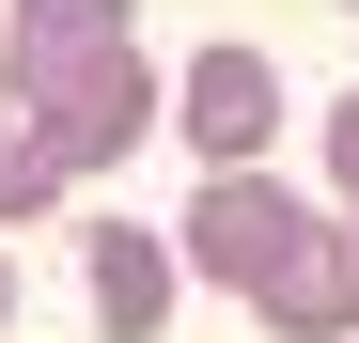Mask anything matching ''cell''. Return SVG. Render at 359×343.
Masks as SVG:
<instances>
[{
  "instance_id": "cell-1",
  "label": "cell",
  "mask_w": 359,
  "mask_h": 343,
  "mask_svg": "<svg viewBox=\"0 0 359 343\" xmlns=\"http://www.w3.org/2000/svg\"><path fill=\"white\" fill-rule=\"evenodd\" d=\"M297 188H266V172H203V203L172 218V250H188V281H234V297H250V281L281 265V234H297Z\"/></svg>"
},
{
  "instance_id": "cell-2",
  "label": "cell",
  "mask_w": 359,
  "mask_h": 343,
  "mask_svg": "<svg viewBox=\"0 0 359 343\" xmlns=\"http://www.w3.org/2000/svg\"><path fill=\"white\" fill-rule=\"evenodd\" d=\"M250 312H266L281 343H359V218H297L281 265L250 281Z\"/></svg>"
},
{
  "instance_id": "cell-3",
  "label": "cell",
  "mask_w": 359,
  "mask_h": 343,
  "mask_svg": "<svg viewBox=\"0 0 359 343\" xmlns=\"http://www.w3.org/2000/svg\"><path fill=\"white\" fill-rule=\"evenodd\" d=\"M172 125L203 141V172H266V141H281V78H266V47H203V63L172 78Z\"/></svg>"
},
{
  "instance_id": "cell-4",
  "label": "cell",
  "mask_w": 359,
  "mask_h": 343,
  "mask_svg": "<svg viewBox=\"0 0 359 343\" xmlns=\"http://www.w3.org/2000/svg\"><path fill=\"white\" fill-rule=\"evenodd\" d=\"M126 47H141V16H126V0H16V16H0V78H16V94H47V78L126 63Z\"/></svg>"
},
{
  "instance_id": "cell-5",
  "label": "cell",
  "mask_w": 359,
  "mask_h": 343,
  "mask_svg": "<svg viewBox=\"0 0 359 343\" xmlns=\"http://www.w3.org/2000/svg\"><path fill=\"white\" fill-rule=\"evenodd\" d=\"M79 281H94V328H109V343H156V328H172V281H188V250L141 234V218H94Z\"/></svg>"
},
{
  "instance_id": "cell-6",
  "label": "cell",
  "mask_w": 359,
  "mask_h": 343,
  "mask_svg": "<svg viewBox=\"0 0 359 343\" xmlns=\"http://www.w3.org/2000/svg\"><path fill=\"white\" fill-rule=\"evenodd\" d=\"M63 188H79V172H63V141H47V109L0 78V234H16V218H47Z\"/></svg>"
},
{
  "instance_id": "cell-7",
  "label": "cell",
  "mask_w": 359,
  "mask_h": 343,
  "mask_svg": "<svg viewBox=\"0 0 359 343\" xmlns=\"http://www.w3.org/2000/svg\"><path fill=\"white\" fill-rule=\"evenodd\" d=\"M328 172H344V218H359V94L328 109Z\"/></svg>"
},
{
  "instance_id": "cell-8",
  "label": "cell",
  "mask_w": 359,
  "mask_h": 343,
  "mask_svg": "<svg viewBox=\"0 0 359 343\" xmlns=\"http://www.w3.org/2000/svg\"><path fill=\"white\" fill-rule=\"evenodd\" d=\"M0 328H16V250H0Z\"/></svg>"
}]
</instances>
